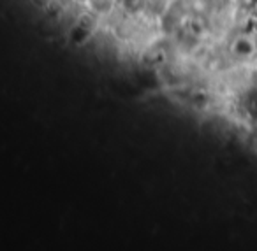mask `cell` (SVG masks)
Masks as SVG:
<instances>
[{
    "label": "cell",
    "mask_w": 257,
    "mask_h": 251,
    "mask_svg": "<svg viewBox=\"0 0 257 251\" xmlns=\"http://www.w3.org/2000/svg\"><path fill=\"white\" fill-rule=\"evenodd\" d=\"M252 44L248 43V41H245V39H239L238 43H236V51H238L239 55H248V53H252Z\"/></svg>",
    "instance_id": "1"
}]
</instances>
